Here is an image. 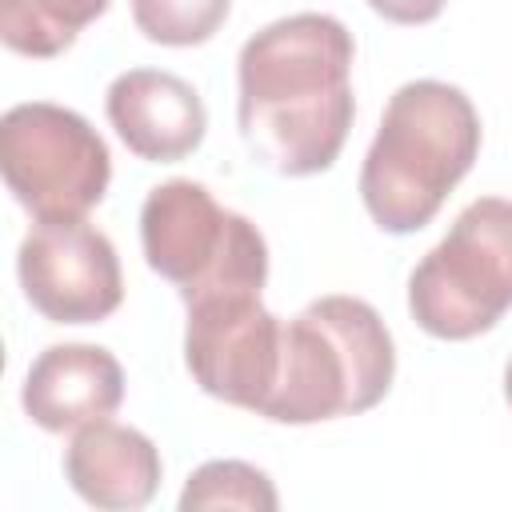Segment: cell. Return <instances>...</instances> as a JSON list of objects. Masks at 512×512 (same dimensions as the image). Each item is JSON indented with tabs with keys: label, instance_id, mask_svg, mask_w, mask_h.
Listing matches in <instances>:
<instances>
[{
	"label": "cell",
	"instance_id": "cell-16",
	"mask_svg": "<svg viewBox=\"0 0 512 512\" xmlns=\"http://www.w3.org/2000/svg\"><path fill=\"white\" fill-rule=\"evenodd\" d=\"M504 400L512 404V360H508V368H504Z\"/></svg>",
	"mask_w": 512,
	"mask_h": 512
},
{
	"label": "cell",
	"instance_id": "cell-15",
	"mask_svg": "<svg viewBox=\"0 0 512 512\" xmlns=\"http://www.w3.org/2000/svg\"><path fill=\"white\" fill-rule=\"evenodd\" d=\"M448 0H368V8L392 24H428L444 12Z\"/></svg>",
	"mask_w": 512,
	"mask_h": 512
},
{
	"label": "cell",
	"instance_id": "cell-9",
	"mask_svg": "<svg viewBox=\"0 0 512 512\" xmlns=\"http://www.w3.org/2000/svg\"><path fill=\"white\" fill-rule=\"evenodd\" d=\"M104 112L128 152L152 164L192 156L208 128L200 92L184 76L160 68L120 72L104 92Z\"/></svg>",
	"mask_w": 512,
	"mask_h": 512
},
{
	"label": "cell",
	"instance_id": "cell-13",
	"mask_svg": "<svg viewBox=\"0 0 512 512\" xmlns=\"http://www.w3.org/2000/svg\"><path fill=\"white\" fill-rule=\"evenodd\" d=\"M280 504L268 472H260L248 460H208L200 464L184 492L180 512H204V508H248V512H272Z\"/></svg>",
	"mask_w": 512,
	"mask_h": 512
},
{
	"label": "cell",
	"instance_id": "cell-7",
	"mask_svg": "<svg viewBox=\"0 0 512 512\" xmlns=\"http://www.w3.org/2000/svg\"><path fill=\"white\" fill-rule=\"evenodd\" d=\"M184 308V364L192 380L208 396L260 416L280 376L284 320L260 304L256 288L212 292Z\"/></svg>",
	"mask_w": 512,
	"mask_h": 512
},
{
	"label": "cell",
	"instance_id": "cell-10",
	"mask_svg": "<svg viewBox=\"0 0 512 512\" xmlns=\"http://www.w3.org/2000/svg\"><path fill=\"white\" fill-rule=\"evenodd\" d=\"M124 400V368L108 348L96 344H52L44 348L20 388V404L44 432H76L108 420Z\"/></svg>",
	"mask_w": 512,
	"mask_h": 512
},
{
	"label": "cell",
	"instance_id": "cell-8",
	"mask_svg": "<svg viewBox=\"0 0 512 512\" xmlns=\"http://www.w3.org/2000/svg\"><path fill=\"white\" fill-rule=\"evenodd\" d=\"M16 276L28 304L52 324H96L124 300L120 256L84 216L36 224L20 240Z\"/></svg>",
	"mask_w": 512,
	"mask_h": 512
},
{
	"label": "cell",
	"instance_id": "cell-11",
	"mask_svg": "<svg viewBox=\"0 0 512 512\" xmlns=\"http://www.w3.org/2000/svg\"><path fill=\"white\" fill-rule=\"evenodd\" d=\"M64 476L80 500L92 508H144L164 476L156 444L116 420H96L76 428L72 444L64 448Z\"/></svg>",
	"mask_w": 512,
	"mask_h": 512
},
{
	"label": "cell",
	"instance_id": "cell-12",
	"mask_svg": "<svg viewBox=\"0 0 512 512\" xmlns=\"http://www.w3.org/2000/svg\"><path fill=\"white\" fill-rule=\"evenodd\" d=\"M108 4L112 0H0V40L20 56H60Z\"/></svg>",
	"mask_w": 512,
	"mask_h": 512
},
{
	"label": "cell",
	"instance_id": "cell-5",
	"mask_svg": "<svg viewBox=\"0 0 512 512\" xmlns=\"http://www.w3.org/2000/svg\"><path fill=\"white\" fill-rule=\"evenodd\" d=\"M512 308V200L480 196L408 276V312L436 340H472Z\"/></svg>",
	"mask_w": 512,
	"mask_h": 512
},
{
	"label": "cell",
	"instance_id": "cell-14",
	"mask_svg": "<svg viewBox=\"0 0 512 512\" xmlns=\"http://www.w3.org/2000/svg\"><path fill=\"white\" fill-rule=\"evenodd\" d=\"M232 0H132V20L152 44L192 48L216 36Z\"/></svg>",
	"mask_w": 512,
	"mask_h": 512
},
{
	"label": "cell",
	"instance_id": "cell-4",
	"mask_svg": "<svg viewBox=\"0 0 512 512\" xmlns=\"http://www.w3.org/2000/svg\"><path fill=\"white\" fill-rule=\"evenodd\" d=\"M140 244L148 268L176 284L184 304L236 288L260 292L268 280V244L260 228L220 208L196 180H164L144 196Z\"/></svg>",
	"mask_w": 512,
	"mask_h": 512
},
{
	"label": "cell",
	"instance_id": "cell-1",
	"mask_svg": "<svg viewBox=\"0 0 512 512\" xmlns=\"http://www.w3.org/2000/svg\"><path fill=\"white\" fill-rule=\"evenodd\" d=\"M352 32L324 12H296L244 40L236 120L244 148L276 176H312L340 156L352 100Z\"/></svg>",
	"mask_w": 512,
	"mask_h": 512
},
{
	"label": "cell",
	"instance_id": "cell-3",
	"mask_svg": "<svg viewBox=\"0 0 512 512\" xmlns=\"http://www.w3.org/2000/svg\"><path fill=\"white\" fill-rule=\"evenodd\" d=\"M396 372L392 332L360 296H320L284 320L280 376L264 404L272 424L360 416L384 400Z\"/></svg>",
	"mask_w": 512,
	"mask_h": 512
},
{
	"label": "cell",
	"instance_id": "cell-6",
	"mask_svg": "<svg viewBox=\"0 0 512 512\" xmlns=\"http://www.w3.org/2000/svg\"><path fill=\"white\" fill-rule=\"evenodd\" d=\"M0 168L24 212L44 220H80L112 180V156L100 132L72 108L28 100L0 120Z\"/></svg>",
	"mask_w": 512,
	"mask_h": 512
},
{
	"label": "cell",
	"instance_id": "cell-2",
	"mask_svg": "<svg viewBox=\"0 0 512 512\" xmlns=\"http://www.w3.org/2000/svg\"><path fill=\"white\" fill-rule=\"evenodd\" d=\"M476 152L480 116L472 100L444 80H408L384 104L364 152L360 200L384 232H420L468 176Z\"/></svg>",
	"mask_w": 512,
	"mask_h": 512
}]
</instances>
